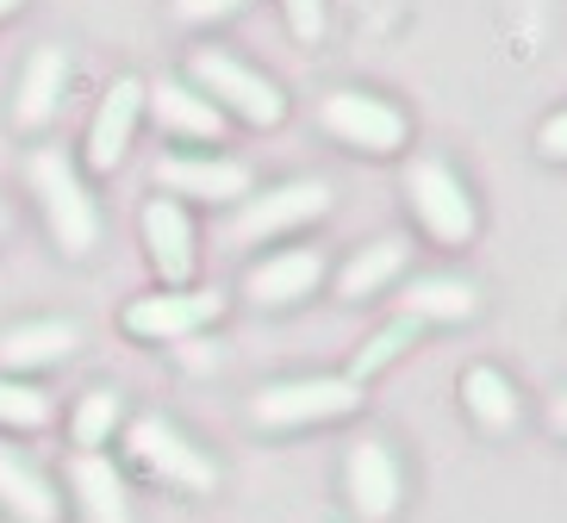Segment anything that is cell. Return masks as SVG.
<instances>
[{
	"label": "cell",
	"mask_w": 567,
	"mask_h": 523,
	"mask_svg": "<svg viewBox=\"0 0 567 523\" xmlns=\"http://www.w3.org/2000/svg\"><path fill=\"white\" fill-rule=\"evenodd\" d=\"M218 312H225V293H213V287L144 293V300L125 305V331H132L137 343H187V337H200Z\"/></svg>",
	"instance_id": "cell-8"
},
{
	"label": "cell",
	"mask_w": 567,
	"mask_h": 523,
	"mask_svg": "<svg viewBox=\"0 0 567 523\" xmlns=\"http://www.w3.org/2000/svg\"><path fill=\"white\" fill-rule=\"evenodd\" d=\"M362 406V387L350 374H306V380H275L250 399V418L262 430H306V423L350 418Z\"/></svg>",
	"instance_id": "cell-3"
},
{
	"label": "cell",
	"mask_w": 567,
	"mask_h": 523,
	"mask_svg": "<svg viewBox=\"0 0 567 523\" xmlns=\"http://www.w3.org/2000/svg\"><path fill=\"white\" fill-rule=\"evenodd\" d=\"M156 187L168 200H206V206H231L250 200V169L237 156H194V150H168L156 163Z\"/></svg>",
	"instance_id": "cell-9"
},
{
	"label": "cell",
	"mask_w": 567,
	"mask_h": 523,
	"mask_svg": "<svg viewBox=\"0 0 567 523\" xmlns=\"http://www.w3.org/2000/svg\"><path fill=\"white\" fill-rule=\"evenodd\" d=\"M549 423H555V430H561V437H567V387H561V393H555V399H549Z\"/></svg>",
	"instance_id": "cell-28"
},
{
	"label": "cell",
	"mask_w": 567,
	"mask_h": 523,
	"mask_svg": "<svg viewBox=\"0 0 567 523\" xmlns=\"http://www.w3.org/2000/svg\"><path fill=\"white\" fill-rule=\"evenodd\" d=\"M69 492L82 523H132V492L118 480V468L106 456H75L69 461Z\"/></svg>",
	"instance_id": "cell-16"
},
{
	"label": "cell",
	"mask_w": 567,
	"mask_h": 523,
	"mask_svg": "<svg viewBox=\"0 0 567 523\" xmlns=\"http://www.w3.org/2000/svg\"><path fill=\"white\" fill-rule=\"evenodd\" d=\"M536 150H543V163H567V113H549V118H543Z\"/></svg>",
	"instance_id": "cell-26"
},
{
	"label": "cell",
	"mask_w": 567,
	"mask_h": 523,
	"mask_svg": "<svg viewBox=\"0 0 567 523\" xmlns=\"http://www.w3.org/2000/svg\"><path fill=\"white\" fill-rule=\"evenodd\" d=\"M13 7H19V0H0V19H7V13H13Z\"/></svg>",
	"instance_id": "cell-29"
},
{
	"label": "cell",
	"mask_w": 567,
	"mask_h": 523,
	"mask_svg": "<svg viewBox=\"0 0 567 523\" xmlns=\"http://www.w3.org/2000/svg\"><path fill=\"white\" fill-rule=\"evenodd\" d=\"M412 343H417V324L400 312V318H393V324H381V331H374V337H368L362 349H355V362H350V380L362 387L368 374H381L386 362H400V355L412 349Z\"/></svg>",
	"instance_id": "cell-23"
},
{
	"label": "cell",
	"mask_w": 567,
	"mask_h": 523,
	"mask_svg": "<svg viewBox=\"0 0 567 523\" xmlns=\"http://www.w3.org/2000/svg\"><path fill=\"white\" fill-rule=\"evenodd\" d=\"M25 181H32L44 231H51V243L63 255H87L101 243V206H94V193L82 187V175H75V163L63 150H32Z\"/></svg>",
	"instance_id": "cell-1"
},
{
	"label": "cell",
	"mask_w": 567,
	"mask_h": 523,
	"mask_svg": "<svg viewBox=\"0 0 567 523\" xmlns=\"http://www.w3.org/2000/svg\"><path fill=\"white\" fill-rule=\"evenodd\" d=\"M125 449H132V461L151 473V480H163V487H175V492H218V461L206 456L200 442H187L168 418H156V411L125 423Z\"/></svg>",
	"instance_id": "cell-5"
},
{
	"label": "cell",
	"mask_w": 567,
	"mask_h": 523,
	"mask_svg": "<svg viewBox=\"0 0 567 523\" xmlns=\"http://www.w3.org/2000/svg\"><path fill=\"white\" fill-rule=\"evenodd\" d=\"M474 305H481V293L455 274H417L405 287V318L412 324H462L474 318Z\"/></svg>",
	"instance_id": "cell-19"
},
{
	"label": "cell",
	"mask_w": 567,
	"mask_h": 523,
	"mask_svg": "<svg viewBox=\"0 0 567 523\" xmlns=\"http://www.w3.org/2000/svg\"><path fill=\"white\" fill-rule=\"evenodd\" d=\"M75 349V324L69 318H25L13 331H0V374H32V368H51Z\"/></svg>",
	"instance_id": "cell-17"
},
{
	"label": "cell",
	"mask_w": 567,
	"mask_h": 523,
	"mask_svg": "<svg viewBox=\"0 0 567 523\" xmlns=\"http://www.w3.org/2000/svg\"><path fill=\"white\" fill-rule=\"evenodd\" d=\"M281 13H287V32L300 38V44L324 38V0H281Z\"/></svg>",
	"instance_id": "cell-25"
},
{
	"label": "cell",
	"mask_w": 567,
	"mask_h": 523,
	"mask_svg": "<svg viewBox=\"0 0 567 523\" xmlns=\"http://www.w3.org/2000/svg\"><path fill=\"white\" fill-rule=\"evenodd\" d=\"M51 423V399L13 374H0V430H44Z\"/></svg>",
	"instance_id": "cell-24"
},
{
	"label": "cell",
	"mask_w": 567,
	"mask_h": 523,
	"mask_svg": "<svg viewBox=\"0 0 567 523\" xmlns=\"http://www.w3.org/2000/svg\"><path fill=\"white\" fill-rule=\"evenodd\" d=\"M405 200H412L417 224H424L436 243H450V250H462L467 237H474V224H481L467 181L443 163V156H412V169H405Z\"/></svg>",
	"instance_id": "cell-6"
},
{
	"label": "cell",
	"mask_w": 567,
	"mask_h": 523,
	"mask_svg": "<svg viewBox=\"0 0 567 523\" xmlns=\"http://www.w3.org/2000/svg\"><path fill=\"white\" fill-rule=\"evenodd\" d=\"M144 243H151V262L163 274V287H187L194 281V262H200V237H194V219H187L182 200L156 193L144 206Z\"/></svg>",
	"instance_id": "cell-12"
},
{
	"label": "cell",
	"mask_w": 567,
	"mask_h": 523,
	"mask_svg": "<svg viewBox=\"0 0 567 523\" xmlns=\"http://www.w3.org/2000/svg\"><path fill=\"white\" fill-rule=\"evenodd\" d=\"M244 0H175V13L187 19V25H206V19H231Z\"/></svg>",
	"instance_id": "cell-27"
},
{
	"label": "cell",
	"mask_w": 567,
	"mask_h": 523,
	"mask_svg": "<svg viewBox=\"0 0 567 523\" xmlns=\"http://www.w3.org/2000/svg\"><path fill=\"white\" fill-rule=\"evenodd\" d=\"M318 281H324V255L318 250H275L244 274V293L256 305H300Z\"/></svg>",
	"instance_id": "cell-14"
},
{
	"label": "cell",
	"mask_w": 567,
	"mask_h": 523,
	"mask_svg": "<svg viewBox=\"0 0 567 523\" xmlns=\"http://www.w3.org/2000/svg\"><path fill=\"white\" fill-rule=\"evenodd\" d=\"M318 125L337 137V144H350V150L362 156H393L405 144V113L393 101H381V94H362V87H337V94H324L318 101Z\"/></svg>",
	"instance_id": "cell-7"
},
{
	"label": "cell",
	"mask_w": 567,
	"mask_h": 523,
	"mask_svg": "<svg viewBox=\"0 0 567 523\" xmlns=\"http://www.w3.org/2000/svg\"><path fill=\"white\" fill-rule=\"evenodd\" d=\"M144 106H151L156 125H163L168 137H182V144H218V132H225V113H218L206 94H194L187 82L144 87Z\"/></svg>",
	"instance_id": "cell-15"
},
{
	"label": "cell",
	"mask_w": 567,
	"mask_h": 523,
	"mask_svg": "<svg viewBox=\"0 0 567 523\" xmlns=\"http://www.w3.org/2000/svg\"><path fill=\"white\" fill-rule=\"evenodd\" d=\"M187 87L206 94L218 113H237L244 125H256V132H268V125H281L287 118L281 87L268 82L262 69L237 63V56H225V51H194L187 56Z\"/></svg>",
	"instance_id": "cell-2"
},
{
	"label": "cell",
	"mask_w": 567,
	"mask_h": 523,
	"mask_svg": "<svg viewBox=\"0 0 567 523\" xmlns=\"http://www.w3.org/2000/svg\"><path fill=\"white\" fill-rule=\"evenodd\" d=\"M118 423H125V399L113 387H94V393H82V406L69 418V437H75L82 456H101V442H113Z\"/></svg>",
	"instance_id": "cell-22"
},
{
	"label": "cell",
	"mask_w": 567,
	"mask_h": 523,
	"mask_svg": "<svg viewBox=\"0 0 567 523\" xmlns=\"http://www.w3.org/2000/svg\"><path fill=\"white\" fill-rule=\"evenodd\" d=\"M63 87H69L63 44H38V51L25 56V75H19V94H13V125L19 132H44V125L63 113Z\"/></svg>",
	"instance_id": "cell-13"
},
{
	"label": "cell",
	"mask_w": 567,
	"mask_h": 523,
	"mask_svg": "<svg viewBox=\"0 0 567 523\" xmlns=\"http://www.w3.org/2000/svg\"><path fill=\"white\" fill-rule=\"evenodd\" d=\"M462 406L481 418V430H512L517 418H524V406H517V387L505 380L499 368H467L462 374Z\"/></svg>",
	"instance_id": "cell-21"
},
{
	"label": "cell",
	"mask_w": 567,
	"mask_h": 523,
	"mask_svg": "<svg viewBox=\"0 0 567 523\" xmlns=\"http://www.w3.org/2000/svg\"><path fill=\"white\" fill-rule=\"evenodd\" d=\"M331 212V187L324 181H281L268 187V193H250V200L231 212V224L218 231L225 250H250V243H268V237H287L300 231V224L324 219Z\"/></svg>",
	"instance_id": "cell-4"
},
{
	"label": "cell",
	"mask_w": 567,
	"mask_h": 523,
	"mask_svg": "<svg viewBox=\"0 0 567 523\" xmlns=\"http://www.w3.org/2000/svg\"><path fill=\"white\" fill-rule=\"evenodd\" d=\"M0 511H7L13 523H56V511H63V492H56L25 456L0 449Z\"/></svg>",
	"instance_id": "cell-18"
},
{
	"label": "cell",
	"mask_w": 567,
	"mask_h": 523,
	"mask_svg": "<svg viewBox=\"0 0 567 523\" xmlns=\"http://www.w3.org/2000/svg\"><path fill=\"white\" fill-rule=\"evenodd\" d=\"M343 492H350V511L362 523H386L393 511H400V499H405L400 456H393L381 437H362L350 456H343Z\"/></svg>",
	"instance_id": "cell-10"
},
{
	"label": "cell",
	"mask_w": 567,
	"mask_h": 523,
	"mask_svg": "<svg viewBox=\"0 0 567 523\" xmlns=\"http://www.w3.org/2000/svg\"><path fill=\"white\" fill-rule=\"evenodd\" d=\"M137 118H144V82L118 75L106 87V101L94 106V125H87V169L113 175L125 163V150H132V137H137Z\"/></svg>",
	"instance_id": "cell-11"
},
{
	"label": "cell",
	"mask_w": 567,
	"mask_h": 523,
	"mask_svg": "<svg viewBox=\"0 0 567 523\" xmlns=\"http://www.w3.org/2000/svg\"><path fill=\"white\" fill-rule=\"evenodd\" d=\"M400 269H405V237H381V243L355 250L350 262L337 269V300H374Z\"/></svg>",
	"instance_id": "cell-20"
}]
</instances>
